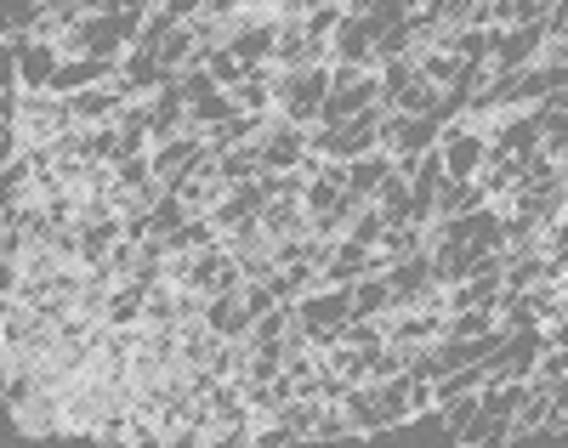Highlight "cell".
<instances>
[{
  "instance_id": "ac0fdd59",
  "label": "cell",
  "mask_w": 568,
  "mask_h": 448,
  "mask_svg": "<svg viewBox=\"0 0 568 448\" xmlns=\"http://www.w3.org/2000/svg\"><path fill=\"white\" fill-rule=\"evenodd\" d=\"M460 442H466V448H500V442H511V415H489V409H478V420L460 431Z\"/></svg>"
},
{
  "instance_id": "7402d4cb",
  "label": "cell",
  "mask_w": 568,
  "mask_h": 448,
  "mask_svg": "<svg viewBox=\"0 0 568 448\" xmlns=\"http://www.w3.org/2000/svg\"><path fill=\"white\" fill-rule=\"evenodd\" d=\"M444 409V420H449V442H460V431L478 420V409H484V391H466V397H449V404H438Z\"/></svg>"
},
{
  "instance_id": "6da1fadb",
  "label": "cell",
  "mask_w": 568,
  "mask_h": 448,
  "mask_svg": "<svg viewBox=\"0 0 568 448\" xmlns=\"http://www.w3.org/2000/svg\"><path fill=\"white\" fill-rule=\"evenodd\" d=\"M278 120L291 125H318V109L329 96V63H313V69H278Z\"/></svg>"
},
{
  "instance_id": "7a4b0ae2",
  "label": "cell",
  "mask_w": 568,
  "mask_h": 448,
  "mask_svg": "<svg viewBox=\"0 0 568 448\" xmlns=\"http://www.w3.org/2000/svg\"><path fill=\"white\" fill-rule=\"evenodd\" d=\"M438 147H444L449 182H478V176H484V165H489V131H484V120H471V114L444 120Z\"/></svg>"
},
{
  "instance_id": "9c48e42d",
  "label": "cell",
  "mask_w": 568,
  "mask_h": 448,
  "mask_svg": "<svg viewBox=\"0 0 568 448\" xmlns=\"http://www.w3.org/2000/svg\"><path fill=\"white\" fill-rule=\"evenodd\" d=\"M154 154V171H160V182L171 187L176 176H187V165H194L200 154H205V131H182V136H165V142H154L149 147Z\"/></svg>"
},
{
  "instance_id": "8992f818",
  "label": "cell",
  "mask_w": 568,
  "mask_h": 448,
  "mask_svg": "<svg viewBox=\"0 0 568 448\" xmlns=\"http://www.w3.org/2000/svg\"><path fill=\"white\" fill-rule=\"evenodd\" d=\"M136 96V85L125 80V74H114V80H103V85H85V91H74L69 96V109H74V120L80 125H109L125 103Z\"/></svg>"
},
{
  "instance_id": "ffe728a7",
  "label": "cell",
  "mask_w": 568,
  "mask_h": 448,
  "mask_svg": "<svg viewBox=\"0 0 568 448\" xmlns=\"http://www.w3.org/2000/svg\"><path fill=\"white\" fill-rule=\"evenodd\" d=\"M375 205H382V216L398 227V222H409V211H415V198H409V176L404 171H393L387 176V187L382 193H375Z\"/></svg>"
},
{
  "instance_id": "cb8c5ba5",
  "label": "cell",
  "mask_w": 568,
  "mask_h": 448,
  "mask_svg": "<svg viewBox=\"0 0 568 448\" xmlns=\"http://www.w3.org/2000/svg\"><path fill=\"white\" fill-rule=\"evenodd\" d=\"M551 415H562V420H568V375H557V380H551Z\"/></svg>"
},
{
  "instance_id": "e0dca14e",
  "label": "cell",
  "mask_w": 568,
  "mask_h": 448,
  "mask_svg": "<svg viewBox=\"0 0 568 448\" xmlns=\"http://www.w3.org/2000/svg\"><path fill=\"white\" fill-rule=\"evenodd\" d=\"M415 63H420V74H426V80H433V85H444V91H449L466 58H455V52H449V45H415Z\"/></svg>"
},
{
  "instance_id": "ba28073f",
  "label": "cell",
  "mask_w": 568,
  "mask_h": 448,
  "mask_svg": "<svg viewBox=\"0 0 568 448\" xmlns=\"http://www.w3.org/2000/svg\"><path fill=\"white\" fill-rule=\"evenodd\" d=\"M364 273H387V256L369 251V244H358V238H342L336 251H329V262L318 267L324 284H358Z\"/></svg>"
},
{
  "instance_id": "d6986e66",
  "label": "cell",
  "mask_w": 568,
  "mask_h": 448,
  "mask_svg": "<svg viewBox=\"0 0 568 448\" xmlns=\"http://www.w3.org/2000/svg\"><path fill=\"white\" fill-rule=\"evenodd\" d=\"M387 216H382V205L375 198H364V205L353 211V222H347V238H358V244H369V251H382V238H387Z\"/></svg>"
},
{
  "instance_id": "30bf717a",
  "label": "cell",
  "mask_w": 568,
  "mask_h": 448,
  "mask_svg": "<svg viewBox=\"0 0 568 448\" xmlns=\"http://www.w3.org/2000/svg\"><path fill=\"white\" fill-rule=\"evenodd\" d=\"M329 63H358V69H382V58H375V29L364 18L347 12V23L336 29V40H329Z\"/></svg>"
},
{
  "instance_id": "4316f807",
  "label": "cell",
  "mask_w": 568,
  "mask_h": 448,
  "mask_svg": "<svg viewBox=\"0 0 568 448\" xmlns=\"http://www.w3.org/2000/svg\"><path fill=\"white\" fill-rule=\"evenodd\" d=\"M125 7H136V12H160L165 0H125Z\"/></svg>"
},
{
  "instance_id": "83f0119b",
  "label": "cell",
  "mask_w": 568,
  "mask_h": 448,
  "mask_svg": "<svg viewBox=\"0 0 568 448\" xmlns=\"http://www.w3.org/2000/svg\"><path fill=\"white\" fill-rule=\"evenodd\" d=\"M40 7H58V0H40Z\"/></svg>"
},
{
  "instance_id": "7c38bea8",
  "label": "cell",
  "mask_w": 568,
  "mask_h": 448,
  "mask_svg": "<svg viewBox=\"0 0 568 448\" xmlns=\"http://www.w3.org/2000/svg\"><path fill=\"white\" fill-rule=\"evenodd\" d=\"M149 131H154V142L194 131V125H187V96H182V85H176V80H171L165 91H154V96H149Z\"/></svg>"
},
{
  "instance_id": "2e32d148",
  "label": "cell",
  "mask_w": 568,
  "mask_h": 448,
  "mask_svg": "<svg viewBox=\"0 0 568 448\" xmlns=\"http://www.w3.org/2000/svg\"><path fill=\"white\" fill-rule=\"evenodd\" d=\"M478 205H489V187L484 182H444L438 187V222L466 216V211H478Z\"/></svg>"
},
{
  "instance_id": "3957f363",
  "label": "cell",
  "mask_w": 568,
  "mask_h": 448,
  "mask_svg": "<svg viewBox=\"0 0 568 448\" xmlns=\"http://www.w3.org/2000/svg\"><path fill=\"white\" fill-rule=\"evenodd\" d=\"M484 131H489V154H517V160L540 154L546 142L540 109H500L495 120H484Z\"/></svg>"
},
{
  "instance_id": "277c9868",
  "label": "cell",
  "mask_w": 568,
  "mask_h": 448,
  "mask_svg": "<svg viewBox=\"0 0 568 448\" xmlns=\"http://www.w3.org/2000/svg\"><path fill=\"white\" fill-rule=\"evenodd\" d=\"M278 29H284V18L267 12V7H262V12H240V18H233V29H227V52L245 58L251 69H256V63H273Z\"/></svg>"
},
{
  "instance_id": "484cf974",
  "label": "cell",
  "mask_w": 568,
  "mask_h": 448,
  "mask_svg": "<svg viewBox=\"0 0 568 448\" xmlns=\"http://www.w3.org/2000/svg\"><path fill=\"white\" fill-rule=\"evenodd\" d=\"M85 12H125V0H80Z\"/></svg>"
},
{
  "instance_id": "5b68a950",
  "label": "cell",
  "mask_w": 568,
  "mask_h": 448,
  "mask_svg": "<svg viewBox=\"0 0 568 448\" xmlns=\"http://www.w3.org/2000/svg\"><path fill=\"white\" fill-rule=\"evenodd\" d=\"M546 23H511V29H500V40H495V58H489V69L495 74H517V69H535L540 58H546Z\"/></svg>"
},
{
  "instance_id": "f1b7e54d",
  "label": "cell",
  "mask_w": 568,
  "mask_h": 448,
  "mask_svg": "<svg viewBox=\"0 0 568 448\" xmlns=\"http://www.w3.org/2000/svg\"><path fill=\"white\" fill-rule=\"evenodd\" d=\"M420 7H433V0H420Z\"/></svg>"
},
{
  "instance_id": "9a60e30c",
  "label": "cell",
  "mask_w": 568,
  "mask_h": 448,
  "mask_svg": "<svg viewBox=\"0 0 568 448\" xmlns=\"http://www.w3.org/2000/svg\"><path fill=\"white\" fill-rule=\"evenodd\" d=\"M353 318H393V284H387V273H364L353 284Z\"/></svg>"
},
{
  "instance_id": "52a82bcc",
  "label": "cell",
  "mask_w": 568,
  "mask_h": 448,
  "mask_svg": "<svg viewBox=\"0 0 568 448\" xmlns=\"http://www.w3.org/2000/svg\"><path fill=\"white\" fill-rule=\"evenodd\" d=\"M256 154H262V176L267 171H302V160H307V125H291V120L273 114V125L256 142Z\"/></svg>"
},
{
  "instance_id": "603a6c76",
  "label": "cell",
  "mask_w": 568,
  "mask_h": 448,
  "mask_svg": "<svg viewBox=\"0 0 568 448\" xmlns=\"http://www.w3.org/2000/svg\"><path fill=\"white\" fill-rule=\"evenodd\" d=\"M160 171H154V154H136V160H120L114 165V187H149Z\"/></svg>"
},
{
  "instance_id": "d4e9b609",
  "label": "cell",
  "mask_w": 568,
  "mask_h": 448,
  "mask_svg": "<svg viewBox=\"0 0 568 448\" xmlns=\"http://www.w3.org/2000/svg\"><path fill=\"white\" fill-rule=\"evenodd\" d=\"M546 346H568V307H562V318L546 324Z\"/></svg>"
},
{
  "instance_id": "4fadbf2b",
  "label": "cell",
  "mask_w": 568,
  "mask_h": 448,
  "mask_svg": "<svg viewBox=\"0 0 568 448\" xmlns=\"http://www.w3.org/2000/svg\"><path fill=\"white\" fill-rule=\"evenodd\" d=\"M120 238H125V222H120V216L80 222V267H98V262H109Z\"/></svg>"
},
{
  "instance_id": "8fae6325",
  "label": "cell",
  "mask_w": 568,
  "mask_h": 448,
  "mask_svg": "<svg viewBox=\"0 0 568 448\" xmlns=\"http://www.w3.org/2000/svg\"><path fill=\"white\" fill-rule=\"evenodd\" d=\"M398 171V160H393V147H369V154H358V160H347V193H358V198H375L387 187V176Z\"/></svg>"
},
{
  "instance_id": "5bb4252c",
  "label": "cell",
  "mask_w": 568,
  "mask_h": 448,
  "mask_svg": "<svg viewBox=\"0 0 568 448\" xmlns=\"http://www.w3.org/2000/svg\"><path fill=\"white\" fill-rule=\"evenodd\" d=\"M262 233H267L273 244H278V238H302V233H307V205H302V198H267Z\"/></svg>"
},
{
  "instance_id": "44dd1931",
  "label": "cell",
  "mask_w": 568,
  "mask_h": 448,
  "mask_svg": "<svg viewBox=\"0 0 568 448\" xmlns=\"http://www.w3.org/2000/svg\"><path fill=\"white\" fill-rule=\"evenodd\" d=\"M342 437H358L347 409L342 404H318V420H313V442H342Z\"/></svg>"
}]
</instances>
